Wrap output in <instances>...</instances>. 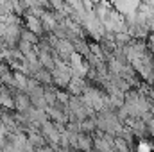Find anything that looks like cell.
I'll return each mask as SVG.
<instances>
[{"label": "cell", "mask_w": 154, "mask_h": 152, "mask_svg": "<svg viewBox=\"0 0 154 152\" xmlns=\"http://www.w3.org/2000/svg\"><path fill=\"white\" fill-rule=\"evenodd\" d=\"M23 27L25 29H29L31 32H34L39 39L45 38V29H43V23H41V18L38 16H34V14H25L23 16Z\"/></svg>", "instance_id": "obj_1"}, {"label": "cell", "mask_w": 154, "mask_h": 152, "mask_svg": "<svg viewBox=\"0 0 154 152\" xmlns=\"http://www.w3.org/2000/svg\"><path fill=\"white\" fill-rule=\"evenodd\" d=\"M32 108V102H31V97L25 93V91H16L14 93V111L18 113H25Z\"/></svg>", "instance_id": "obj_2"}, {"label": "cell", "mask_w": 154, "mask_h": 152, "mask_svg": "<svg viewBox=\"0 0 154 152\" xmlns=\"http://www.w3.org/2000/svg\"><path fill=\"white\" fill-rule=\"evenodd\" d=\"M77 152H93V136L81 132L77 136Z\"/></svg>", "instance_id": "obj_3"}, {"label": "cell", "mask_w": 154, "mask_h": 152, "mask_svg": "<svg viewBox=\"0 0 154 152\" xmlns=\"http://www.w3.org/2000/svg\"><path fill=\"white\" fill-rule=\"evenodd\" d=\"M57 93H59V90L54 84L52 86H45V100H47L48 108H52V106L57 104Z\"/></svg>", "instance_id": "obj_4"}, {"label": "cell", "mask_w": 154, "mask_h": 152, "mask_svg": "<svg viewBox=\"0 0 154 152\" xmlns=\"http://www.w3.org/2000/svg\"><path fill=\"white\" fill-rule=\"evenodd\" d=\"M34 79L38 81L41 86H52V84H54V81H52V72H48V70H45V68H41L38 74H34Z\"/></svg>", "instance_id": "obj_5"}, {"label": "cell", "mask_w": 154, "mask_h": 152, "mask_svg": "<svg viewBox=\"0 0 154 152\" xmlns=\"http://www.w3.org/2000/svg\"><path fill=\"white\" fill-rule=\"evenodd\" d=\"M20 39H23V41H27V43H31V45H34V47H38L39 43V38L34 34V32H31L29 29H22V34H20Z\"/></svg>", "instance_id": "obj_6"}, {"label": "cell", "mask_w": 154, "mask_h": 152, "mask_svg": "<svg viewBox=\"0 0 154 152\" xmlns=\"http://www.w3.org/2000/svg\"><path fill=\"white\" fill-rule=\"evenodd\" d=\"M113 149H115V152H133V147H131L124 138H116Z\"/></svg>", "instance_id": "obj_7"}, {"label": "cell", "mask_w": 154, "mask_h": 152, "mask_svg": "<svg viewBox=\"0 0 154 152\" xmlns=\"http://www.w3.org/2000/svg\"><path fill=\"white\" fill-rule=\"evenodd\" d=\"M23 56H29V54H32V52H36V47L34 45H31V43H27V41H23V39H20L18 41V47H16Z\"/></svg>", "instance_id": "obj_8"}, {"label": "cell", "mask_w": 154, "mask_h": 152, "mask_svg": "<svg viewBox=\"0 0 154 152\" xmlns=\"http://www.w3.org/2000/svg\"><path fill=\"white\" fill-rule=\"evenodd\" d=\"M147 132H149V136H152L154 138V118L147 123Z\"/></svg>", "instance_id": "obj_9"}]
</instances>
